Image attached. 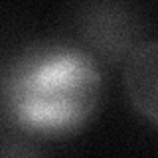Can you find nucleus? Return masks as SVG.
I'll use <instances>...</instances> for the list:
<instances>
[{
    "label": "nucleus",
    "mask_w": 158,
    "mask_h": 158,
    "mask_svg": "<svg viewBox=\"0 0 158 158\" xmlns=\"http://www.w3.org/2000/svg\"><path fill=\"white\" fill-rule=\"evenodd\" d=\"M83 48L97 61L123 63L144 42V24L131 4L91 2L83 4L75 16Z\"/></svg>",
    "instance_id": "f03ea898"
},
{
    "label": "nucleus",
    "mask_w": 158,
    "mask_h": 158,
    "mask_svg": "<svg viewBox=\"0 0 158 158\" xmlns=\"http://www.w3.org/2000/svg\"><path fill=\"white\" fill-rule=\"evenodd\" d=\"M103 97L101 65L83 46L40 40L22 48L0 73V107L18 131L44 138L79 132Z\"/></svg>",
    "instance_id": "f257e3e1"
},
{
    "label": "nucleus",
    "mask_w": 158,
    "mask_h": 158,
    "mask_svg": "<svg viewBox=\"0 0 158 158\" xmlns=\"http://www.w3.org/2000/svg\"><path fill=\"white\" fill-rule=\"evenodd\" d=\"M0 158H38L30 150L28 146H20V144H10V146H4L0 150Z\"/></svg>",
    "instance_id": "20e7f679"
},
{
    "label": "nucleus",
    "mask_w": 158,
    "mask_h": 158,
    "mask_svg": "<svg viewBox=\"0 0 158 158\" xmlns=\"http://www.w3.org/2000/svg\"><path fill=\"white\" fill-rule=\"evenodd\" d=\"M123 87L132 109L158 127V40H146L123 65Z\"/></svg>",
    "instance_id": "7ed1b4c3"
}]
</instances>
